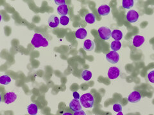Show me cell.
<instances>
[{
    "label": "cell",
    "mask_w": 154,
    "mask_h": 115,
    "mask_svg": "<svg viewBox=\"0 0 154 115\" xmlns=\"http://www.w3.org/2000/svg\"><path fill=\"white\" fill-rule=\"evenodd\" d=\"M32 45L35 48L46 47L49 45V41L41 33H35L32 40Z\"/></svg>",
    "instance_id": "cell-1"
},
{
    "label": "cell",
    "mask_w": 154,
    "mask_h": 115,
    "mask_svg": "<svg viewBox=\"0 0 154 115\" xmlns=\"http://www.w3.org/2000/svg\"><path fill=\"white\" fill-rule=\"evenodd\" d=\"M80 101L81 105L85 108H92L94 106V99L93 95L90 93H87L82 95Z\"/></svg>",
    "instance_id": "cell-2"
},
{
    "label": "cell",
    "mask_w": 154,
    "mask_h": 115,
    "mask_svg": "<svg viewBox=\"0 0 154 115\" xmlns=\"http://www.w3.org/2000/svg\"><path fill=\"white\" fill-rule=\"evenodd\" d=\"M98 34L102 40H107L112 36V31L108 27L102 26L98 29Z\"/></svg>",
    "instance_id": "cell-3"
},
{
    "label": "cell",
    "mask_w": 154,
    "mask_h": 115,
    "mask_svg": "<svg viewBox=\"0 0 154 115\" xmlns=\"http://www.w3.org/2000/svg\"><path fill=\"white\" fill-rule=\"evenodd\" d=\"M106 60L110 63L116 64L118 63L119 60V55L117 52L111 51L108 54L106 55Z\"/></svg>",
    "instance_id": "cell-4"
},
{
    "label": "cell",
    "mask_w": 154,
    "mask_h": 115,
    "mask_svg": "<svg viewBox=\"0 0 154 115\" xmlns=\"http://www.w3.org/2000/svg\"><path fill=\"white\" fill-rule=\"evenodd\" d=\"M119 74H120V70L116 66L110 67L107 73L108 78L110 79H117L119 76Z\"/></svg>",
    "instance_id": "cell-5"
},
{
    "label": "cell",
    "mask_w": 154,
    "mask_h": 115,
    "mask_svg": "<svg viewBox=\"0 0 154 115\" xmlns=\"http://www.w3.org/2000/svg\"><path fill=\"white\" fill-rule=\"evenodd\" d=\"M139 19V13L134 10H131L127 12V19L129 22L134 23L137 21Z\"/></svg>",
    "instance_id": "cell-6"
},
{
    "label": "cell",
    "mask_w": 154,
    "mask_h": 115,
    "mask_svg": "<svg viewBox=\"0 0 154 115\" xmlns=\"http://www.w3.org/2000/svg\"><path fill=\"white\" fill-rule=\"evenodd\" d=\"M141 99V95L140 93L137 91H134L129 95L128 97V100L131 103H137L139 102Z\"/></svg>",
    "instance_id": "cell-7"
},
{
    "label": "cell",
    "mask_w": 154,
    "mask_h": 115,
    "mask_svg": "<svg viewBox=\"0 0 154 115\" xmlns=\"http://www.w3.org/2000/svg\"><path fill=\"white\" fill-rule=\"evenodd\" d=\"M17 99V95L14 92H8L4 95V102L7 104L14 102Z\"/></svg>",
    "instance_id": "cell-8"
},
{
    "label": "cell",
    "mask_w": 154,
    "mask_h": 115,
    "mask_svg": "<svg viewBox=\"0 0 154 115\" xmlns=\"http://www.w3.org/2000/svg\"><path fill=\"white\" fill-rule=\"evenodd\" d=\"M48 26L51 28H57L60 24V19L55 15H52L49 17V19H48Z\"/></svg>",
    "instance_id": "cell-9"
},
{
    "label": "cell",
    "mask_w": 154,
    "mask_h": 115,
    "mask_svg": "<svg viewBox=\"0 0 154 115\" xmlns=\"http://www.w3.org/2000/svg\"><path fill=\"white\" fill-rule=\"evenodd\" d=\"M69 108L73 110L74 112L79 111L82 110V105L79 99L72 100L69 103Z\"/></svg>",
    "instance_id": "cell-10"
},
{
    "label": "cell",
    "mask_w": 154,
    "mask_h": 115,
    "mask_svg": "<svg viewBox=\"0 0 154 115\" xmlns=\"http://www.w3.org/2000/svg\"><path fill=\"white\" fill-rule=\"evenodd\" d=\"M145 41V38L141 35H136L132 40V44L134 47H141Z\"/></svg>",
    "instance_id": "cell-11"
},
{
    "label": "cell",
    "mask_w": 154,
    "mask_h": 115,
    "mask_svg": "<svg viewBox=\"0 0 154 115\" xmlns=\"http://www.w3.org/2000/svg\"><path fill=\"white\" fill-rule=\"evenodd\" d=\"M99 15L101 16H106L109 14L110 12V8L107 4H103L98 8Z\"/></svg>",
    "instance_id": "cell-12"
},
{
    "label": "cell",
    "mask_w": 154,
    "mask_h": 115,
    "mask_svg": "<svg viewBox=\"0 0 154 115\" xmlns=\"http://www.w3.org/2000/svg\"><path fill=\"white\" fill-rule=\"evenodd\" d=\"M84 49L86 51H91L94 49L95 47V43L94 41L88 39L85 40L84 42Z\"/></svg>",
    "instance_id": "cell-13"
},
{
    "label": "cell",
    "mask_w": 154,
    "mask_h": 115,
    "mask_svg": "<svg viewBox=\"0 0 154 115\" xmlns=\"http://www.w3.org/2000/svg\"><path fill=\"white\" fill-rule=\"evenodd\" d=\"M69 12V8L67 4H63L57 7V12L60 16H66Z\"/></svg>",
    "instance_id": "cell-14"
},
{
    "label": "cell",
    "mask_w": 154,
    "mask_h": 115,
    "mask_svg": "<svg viewBox=\"0 0 154 115\" xmlns=\"http://www.w3.org/2000/svg\"><path fill=\"white\" fill-rule=\"evenodd\" d=\"M87 35H88V32L84 28H79L75 32V37L79 39H84Z\"/></svg>",
    "instance_id": "cell-15"
},
{
    "label": "cell",
    "mask_w": 154,
    "mask_h": 115,
    "mask_svg": "<svg viewBox=\"0 0 154 115\" xmlns=\"http://www.w3.org/2000/svg\"><path fill=\"white\" fill-rule=\"evenodd\" d=\"M27 111L29 114L36 115L38 113V107L35 104H30L27 108Z\"/></svg>",
    "instance_id": "cell-16"
},
{
    "label": "cell",
    "mask_w": 154,
    "mask_h": 115,
    "mask_svg": "<svg viewBox=\"0 0 154 115\" xmlns=\"http://www.w3.org/2000/svg\"><path fill=\"white\" fill-rule=\"evenodd\" d=\"M114 40L120 41L123 38V33L119 30H114L112 31V36H111Z\"/></svg>",
    "instance_id": "cell-17"
},
{
    "label": "cell",
    "mask_w": 154,
    "mask_h": 115,
    "mask_svg": "<svg viewBox=\"0 0 154 115\" xmlns=\"http://www.w3.org/2000/svg\"><path fill=\"white\" fill-rule=\"evenodd\" d=\"M122 47V43L120 42V41L118 40H114L112 42L111 44H110V48H111L112 51L117 52L119 51Z\"/></svg>",
    "instance_id": "cell-18"
},
{
    "label": "cell",
    "mask_w": 154,
    "mask_h": 115,
    "mask_svg": "<svg viewBox=\"0 0 154 115\" xmlns=\"http://www.w3.org/2000/svg\"><path fill=\"white\" fill-rule=\"evenodd\" d=\"M92 72L88 70H84L82 71V72L81 74L82 78L84 79L86 81H89L91 78H92Z\"/></svg>",
    "instance_id": "cell-19"
},
{
    "label": "cell",
    "mask_w": 154,
    "mask_h": 115,
    "mask_svg": "<svg viewBox=\"0 0 154 115\" xmlns=\"http://www.w3.org/2000/svg\"><path fill=\"white\" fill-rule=\"evenodd\" d=\"M85 21L88 24H93L96 21V16L93 13H89L85 16Z\"/></svg>",
    "instance_id": "cell-20"
},
{
    "label": "cell",
    "mask_w": 154,
    "mask_h": 115,
    "mask_svg": "<svg viewBox=\"0 0 154 115\" xmlns=\"http://www.w3.org/2000/svg\"><path fill=\"white\" fill-rule=\"evenodd\" d=\"M12 79L8 75H3L0 77V83L3 85H8L11 82Z\"/></svg>",
    "instance_id": "cell-21"
},
{
    "label": "cell",
    "mask_w": 154,
    "mask_h": 115,
    "mask_svg": "<svg viewBox=\"0 0 154 115\" xmlns=\"http://www.w3.org/2000/svg\"><path fill=\"white\" fill-rule=\"evenodd\" d=\"M134 0H123L122 6L126 9L131 8L134 6Z\"/></svg>",
    "instance_id": "cell-22"
},
{
    "label": "cell",
    "mask_w": 154,
    "mask_h": 115,
    "mask_svg": "<svg viewBox=\"0 0 154 115\" xmlns=\"http://www.w3.org/2000/svg\"><path fill=\"white\" fill-rule=\"evenodd\" d=\"M69 18L65 16H61L60 18V23L62 25L66 26L69 24Z\"/></svg>",
    "instance_id": "cell-23"
},
{
    "label": "cell",
    "mask_w": 154,
    "mask_h": 115,
    "mask_svg": "<svg viewBox=\"0 0 154 115\" xmlns=\"http://www.w3.org/2000/svg\"><path fill=\"white\" fill-rule=\"evenodd\" d=\"M113 110L115 112H117V113H119V112H122V105L117 103V104H115L113 105Z\"/></svg>",
    "instance_id": "cell-24"
},
{
    "label": "cell",
    "mask_w": 154,
    "mask_h": 115,
    "mask_svg": "<svg viewBox=\"0 0 154 115\" xmlns=\"http://www.w3.org/2000/svg\"><path fill=\"white\" fill-rule=\"evenodd\" d=\"M148 79L150 83L154 84V70L150 71L148 74Z\"/></svg>",
    "instance_id": "cell-25"
},
{
    "label": "cell",
    "mask_w": 154,
    "mask_h": 115,
    "mask_svg": "<svg viewBox=\"0 0 154 115\" xmlns=\"http://www.w3.org/2000/svg\"><path fill=\"white\" fill-rule=\"evenodd\" d=\"M55 3L57 5H63V4H66V1L65 0H55Z\"/></svg>",
    "instance_id": "cell-26"
},
{
    "label": "cell",
    "mask_w": 154,
    "mask_h": 115,
    "mask_svg": "<svg viewBox=\"0 0 154 115\" xmlns=\"http://www.w3.org/2000/svg\"><path fill=\"white\" fill-rule=\"evenodd\" d=\"M73 115H86V113L83 110H80V111H75Z\"/></svg>",
    "instance_id": "cell-27"
},
{
    "label": "cell",
    "mask_w": 154,
    "mask_h": 115,
    "mask_svg": "<svg viewBox=\"0 0 154 115\" xmlns=\"http://www.w3.org/2000/svg\"><path fill=\"white\" fill-rule=\"evenodd\" d=\"M73 98L75 99H80V95L79 93L77 92H74L73 93Z\"/></svg>",
    "instance_id": "cell-28"
},
{
    "label": "cell",
    "mask_w": 154,
    "mask_h": 115,
    "mask_svg": "<svg viewBox=\"0 0 154 115\" xmlns=\"http://www.w3.org/2000/svg\"><path fill=\"white\" fill-rule=\"evenodd\" d=\"M62 115H73V114H72L71 113H69V112H65Z\"/></svg>",
    "instance_id": "cell-29"
},
{
    "label": "cell",
    "mask_w": 154,
    "mask_h": 115,
    "mask_svg": "<svg viewBox=\"0 0 154 115\" xmlns=\"http://www.w3.org/2000/svg\"><path fill=\"white\" fill-rule=\"evenodd\" d=\"M116 115H124V114H123L122 112H119V113H118V114Z\"/></svg>",
    "instance_id": "cell-30"
}]
</instances>
